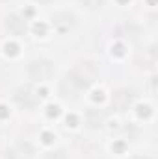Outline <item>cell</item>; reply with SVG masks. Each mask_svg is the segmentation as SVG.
Returning <instances> with one entry per match:
<instances>
[{"instance_id":"obj_1","label":"cell","mask_w":158,"mask_h":159,"mask_svg":"<svg viewBox=\"0 0 158 159\" xmlns=\"http://www.w3.org/2000/svg\"><path fill=\"white\" fill-rule=\"evenodd\" d=\"M54 74V67L52 63L45 61V59H36V61H30L28 63V76L32 80H48Z\"/></svg>"},{"instance_id":"obj_2","label":"cell","mask_w":158,"mask_h":159,"mask_svg":"<svg viewBox=\"0 0 158 159\" xmlns=\"http://www.w3.org/2000/svg\"><path fill=\"white\" fill-rule=\"evenodd\" d=\"M7 26H9V30L15 32V34H24V32H26V24H24V20H21L17 15H11V17L7 19Z\"/></svg>"},{"instance_id":"obj_3","label":"cell","mask_w":158,"mask_h":159,"mask_svg":"<svg viewBox=\"0 0 158 159\" xmlns=\"http://www.w3.org/2000/svg\"><path fill=\"white\" fill-rule=\"evenodd\" d=\"M87 9H99L102 4H104V0H80Z\"/></svg>"},{"instance_id":"obj_4","label":"cell","mask_w":158,"mask_h":159,"mask_svg":"<svg viewBox=\"0 0 158 159\" xmlns=\"http://www.w3.org/2000/svg\"><path fill=\"white\" fill-rule=\"evenodd\" d=\"M45 159H67V154H65L63 150H58V152H50V154H47Z\"/></svg>"},{"instance_id":"obj_5","label":"cell","mask_w":158,"mask_h":159,"mask_svg":"<svg viewBox=\"0 0 158 159\" xmlns=\"http://www.w3.org/2000/svg\"><path fill=\"white\" fill-rule=\"evenodd\" d=\"M37 2H50V0H37Z\"/></svg>"}]
</instances>
